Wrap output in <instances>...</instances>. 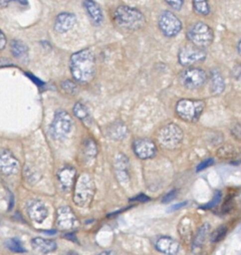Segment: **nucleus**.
Segmentation results:
<instances>
[{
    "label": "nucleus",
    "instance_id": "4468645a",
    "mask_svg": "<svg viewBox=\"0 0 241 255\" xmlns=\"http://www.w3.org/2000/svg\"><path fill=\"white\" fill-rule=\"evenodd\" d=\"M20 163L16 156L8 149L0 150V172L12 175L19 171Z\"/></svg>",
    "mask_w": 241,
    "mask_h": 255
},
{
    "label": "nucleus",
    "instance_id": "72a5a7b5",
    "mask_svg": "<svg viewBox=\"0 0 241 255\" xmlns=\"http://www.w3.org/2000/svg\"><path fill=\"white\" fill-rule=\"evenodd\" d=\"M164 1L171 9H173L175 11L181 10V8L183 7V4H184V0H164Z\"/></svg>",
    "mask_w": 241,
    "mask_h": 255
},
{
    "label": "nucleus",
    "instance_id": "ea45409f",
    "mask_svg": "<svg viewBox=\"0 0 241 255\" xmlns=\"http://www.w3.org/2000/svg\"><path fill=\"white\" fill-rule=\"evenodd\" d=\"M6 43H7V41H6V37H5L4 33L0 30V50H2V49H4V48H5Z\"/></svg>",
    "mask_w": 241,
    "mask_h": 255
},
{
    "label": "nucleus",
    "instance_id": "cd10ccee",
    "mask_svg": "<svg viewBox=\"0 0 241 255\" xmlns=\"http://www.w3.org/2000/svg\"><path fill=\"white\" fill-rule=\"evenodd\" d=\"M73 113L82 122H84L86 124L90 123V121H91L90 113H89L87 107L84 104L76 103L75 106H74V109H73Z\"/></svg>",
    "mask_w": 241,
    "mask_h": 255
},
{
    "label": "nucleus",
    "instance_id": "7ed1b4c3",
    "mask_svg": "<svg viewBox=\"0 0 241 255\" xmlns=\"http://www.w3.org/2000/svg\"><path fill=\"white\" fill-rule=\"evenodd\" d=\"M96 187L94 179L88 173L81 174L74 185V202L80 207H87L91 204L95 195Z\"/></svg>",
    "mask_w": 241,
    "mask_h": 255
},
{
    "label": "nucleus",
    "instance_id": "e433bc0d",
    "mask_svg": "<svg viewBox=\"0 0 241 255\" xmlns=\"http://www.w3.org/2000/svg\"><path fill=\"white\" fill-rule=\"evenodd\" d=\"M11 2H17L20 5H28V0H0V6L1 7H6L8 6Z\"/></svg>",
    "mask_w": 241,
    "mask_h": 255
},
{
    "label": "nucleus",
    "instance_id": "4c0bfd02",
    "mask_svg": "<svg viewBox=\"0 0 241 255\" xmlns=\"http://www.w3.org/2000/svg\"><path fill=\"white\" fill-rule=\"evenodd\" d=\"M176 193H177V191H176L175 189H173V190L169 191L167 194H165V195L163 196V198H162V202H163V203H166V202L171 201V200H172V199H174V197L176 196Z\"/></svg>",
    "mask_w": 241,
    "mask_h": 255
},
{
    "label": "nucleus",
    "instance_id": "6e6552de",
    "mask_svg": "<svg viewBox=\"0 0 241 255\" xmlns=\"http://www.w3.org/2000/svg\"><path fill=\"white\" fill-rule=\"evenodd\" d=\"M73 127L71 116L65 111H58L51 124L50 131L55 139L62 140L68 136Z\"/></svg>",
    "mask_w": 241,
    "mask_h": 255
},
{
    "label": "nucleus",
    "instance_id": "bb28decb",
    "mask_svg": "<svg viewBox=\"0 0 241 255\" xmlns=\"http://www.w3.org/2000/svg\"><path fill=\"white\" fill-rule=\"evenodd\" d=\"M193 10L197 15L207 16L210 14L209 0H192Z\"/></svg>",
    "mask_w": 241,
    "mask_h": 255
},
{
    "label": "nucleus",
    "instance_id": "79ce46f5",
    "mask_svg": "<svg viewBox=\"0 0 241 255\" xmlns=\"http://www.w3.org/2000/svg\"><path fill=\"white\" fill-rule=\"evenodd\" d=\"M98 255H116V252L113 250H106V251L99 253Z\"/></svg>",
    "mask_w": 241,
    "mask_h": 255
},
{
    "label": "nucleus",
    "instance_id": "f3484780",
    "mask_svg": "<svg viewBox=\"0 0 241 255\" xmlns=\"http://www.w3.org/2000/svg\"><path fill=\"white\" fill-rule=\"evenodd\" d=\"M77 18L73 13L62 12L56 17L54 24L55 31L58 33H66L75 26Z\"/></svg>",
    "mask_w": 241,
    "mask_h": 255
},
{
    "label": "nucleus",
    "instance_id": "f257e3e1",
    "mask_svg": "<svg viewBox=\"0 0 241 255\" xmlns=\"http://www.w3.org/2000/svg\"><path fill=\"white\" fill-rule=\"evenodd\" d=\"M70 70L73 78L81 84L90 83L96 73V59L90 49H82L71 56Z\"/></svg>",
    "mask_w": 241,
    "mask_h": 255
},
{
    "label": "nucleus",
    "instance_id": "dca6fc26",
    "mask_svg": "<svg viewBox=\"0 0 241 255\" xmlns=\"http://www.w3.org/2000/svg\"><path fill=\"white\" fill-rule=\"evenodd\" d=\"M27 212L30 218L37 223H42L48 216V209L46 205L38 199H33L29 201L27 206Z\"/></svg>",
    "mask_w": 241,
    "mask_h": 255
},
{
    "label": "nucleus",
    "instance_id": "c85d7f7f",
    "mask_svg": "<svg viewBox=\"0 0 241 255\" xmlns=\"http://www.w3.org/2000/svg\"><path fill=\"white\" fill-rule=\"evenodd\" d=\"M5 245L8 249H10L13 252H16V253L25 252V248H24L22 242L17 238H9L8 240H6Z\"/></svg>",
    "mask_w": 241,
    "mask_h": 255
},
{
    "label": "nucleus",
    "instance_id": "4be33fe9",
    "mask_svg": "<svg viewBox=\"0 0 241 255\" xmlns=\"http://www.w3.org/2000/svg\"><path fill=\"white\" fill-rule=\"evenodd\" d=\"M225 89V82L221 73L216 70L212 69L210 72V91L213 95L218 96L220 95Z\"/></svg>",
    "mask_w": 241,
    "mask_h": 255
},
{
    "label": "nucleus",
    "instance_id": "2f4dec72",
    "mask_svg": "<svg viewBox=\"0 0 241 255\" xmlns=\"http://www.w3.org/2000/svg\"><path fill=\"white\" fill-rule=\"evenodd\" d=\"M221 199H222V193H221L219 190H217V191H215V193L213 194L212 199H211L207 204L203 205L202 208H205V209L214 208V207H216V206L219 204V202L221 201Z\"/></svg>",
    "mask_w": 241,
    "mask_h": 255
},
{
    "label": "nucleus",
    "instance_id": "37998d69",
    "mask_svg": "<svg viewBox=\"0 0 241 255\" xmlns=\"http://www.w3.org/2000/svg\"><path fill=\"white\" fill-rule=\"evenodd\" d=\"M237 52H238V54L241 56V39L239 40V42H238V44H237Z\"/></svg>",
    "mask_w": 241,
    "mask_h": 255
},
{
    "label": "nucleus",
    "instance_id": "f704fd0d",
    "mask_svg": "<svg viewBox=\"0 0 241 255\" xmlns=\"http://www.w3.org/2000/svg\"><path fill=\"white\" fill-rule=\"evenodd\" d=\"M213 163H214V159H213V158H211V157L205 158L204 160H202V161L197 165L196 171H201V170H203V169H205V168L211 166Z\"/></svg>",
    "mask_w": 241,
    "mask_h": 255
},
{
    "label": "nucleus",
    "instance_id": "473e14b6",
    "mask_svg": "<svg viewBox=\"0 0 241 255\" xmlns=\"http://www.w3.org/2000/svg\"><path fill=\"white\" fill-rule=\"evenodd\" d=\"M62 88H63V90H64L66 93L71 94V95L76 94L77 89H78L77 85H76L74 82L70 81V80H66L65 82H63V83H62Z\"/></svg>",
    "mask_w": 241,
    "mask_h": 255
},
{
    "label": "nucleus",
    "instance_id": "a19ab883",
    "mask_svg": "<svg viewBox=\"0 0 241 255\" xmlns=\"http://www.w3.org/2000/svg\"><path fill=\"white\" fill-rule=\"evenodd\" d=\"M186 201L185 202H180V203H178V204H175V205H173L169 210L170 211H172V210H176V209H179L180 207H183V206H185L186 205Z\"/></svg>",
    "mask_w": 241,
    "mask_h": 255
},
{
    "label": "nucleus",
    "instance_id": "0eeeda50",
    "mask_svg": "<svg viewBox=\"0 0 241 255\" xmlns=\"http://www.w3.org/2000/svg\"><path fill=\"white\" fill-rule=\"evenodd\" d=\"M157 26L160 32L167 38L176 37L182 29V23L179 18L169 10H163L159 14Z\"/></svg>",
    "mask_w": 241,
    "mask_h": 255
},
{
    "label": "nucleus",
    "instance_id": "20e7f679",
    "mask_svg": "<svg viewBox=\"0 0 241 255\" xmlns=\"http://www.w3.org/2000/svg\"><path fill=\"white\" fill-rule=\"evenodd\" d=\"M205 102L196 99H181L175 105V113L177 117L186 123H196L201 117Z\"/></svg>",
    "mask_w": 241,
    "mask_h": 255
},
{
    "label": "nucleus",
    "instance_id": "58836bf2",
    "mask_svg": "<svg viewBox=\"0 0 241 255\" xmlns=\"http://www.w3.org/2000/svg\"><path fill=\"white\" fill-rule=\"evenodd\" d=\"M133 200H135V201H139V202H146V201H148L149 200V197L148 196H146L145 194H138L137 196H135L134 198H132Z\"/></svg>",
    "mask_w": 241,
    "mask_h": 255
},
{
    "label": "nucleus",
    "instance_id": "c9c22d12",
    "mask_svg": "<svg viewBox=\"0 0 241 255\" xmlns=\"http://www.w3.org/2000/svg\"><path fill=\"white\" fill-rule=\"evenodd\" d=\"M231 134L238 140H241V124H236L231 128Z\"/></svg>",
    "mask_w": 241,
    "mask_h": 255
},
{
    "label": "nucleus",
    "instance_id": "aec40b11",
    "mask_svg": "<svg viewBox=\"0 0 241 255\" xmlns=\"http://www.w3.org/2000/svg\"><path fill=\"white\" fill-rule=\"evenodd\" d=\"M128 133V129L123 122L116 121L110 124L106 128V134L113 140H121Z\"/></svg>",
    "mask_w": 241,
    "mask_h": 255
},
{
    "label": "nucleus",
    "instance_id": "9b49d317",
    "mask_svg": "<svg viewBox=\"0 0 241 255\" xmlns=\"http://www.w3.org/2000/svg\"><path fill=\"white\" fill-rule=\"evenodd\" d=\"M114 169L116 177L122 186L126 187L129 184V160L125 154L120 152L115 156Z\"/></svg>",
    "mask_w": 241,
    "mask_h": 255
},
{
    "label": "nucleus",
    "instance_id": "7c9ffc66",
    "mask_svg": "<svg viewBox=\"0 0 241 255\" xmlns=\"http://www.w3.org/2000/svg\"><path fill=\"white\" fill-rule=\"evenodd\" d=\"M217 154L221 158H232L235 155V151L232 146H222L218 149Z\"/></svg>",
    "mask_w": 241,
    "mask_h": 255
},
{
    "label": "nucleus",
    "instance_id": "a878e982",
    "mask_svg": "<svg viewBox=\"0 0 241 255\" xmlns=\"http://www.w3.org/2000/svg\"><path fill=\"white\" fill-rule=\"evenodd\" d=\"M178 232L182 240L188 242L191 240V233H192V226L190 223L189 218H184L180 221L178 226Z\"/></svg>",
    "mask_w": 241,
    "mask_h": 255
},
{
    "label": "nucleus",
    "instance_id": "393cba45",
    "mask_svg": "<svg viewBox=\"0 0 241 255\" xmlns=\"http://www.w3.org/2000/svg\"><path fill=\"white\" fill-rule=\"evenodd\" d=\"M10 49H11L12 55L18 59H23L24 57H26L27 52H28L27 46L25 45V43H23L20 40L11 41Z\"/></svg>",
    "mask_w": 241,
    "mask_h": 255
},
{
    "label": "nucleus",
    "instance_id": "b1692460",
    "mask_svg": "<svg viewBox=\"0 0 241 255\" xmlns=\"http://www.w3.org/2000/svg\"><path fill=\"white\" fill-rule=\"evenodd\" d=\"M210 231V225L208 223H203L197 230L195 236L192 239V247L199 248L205 242L206 237Z\"/></svg>",
    "mask_w": 241,
    "mask_h": 255
},
{
    "label": "nucleus",
    "instance_id": "1a4fd4ad",
    "mask_svg": "<svg viewBox=\"0 0 241 255\" xmlns=\"http://www.w3.org/2000/svg\"><path fill=\"white\" fill-rule=\"evenodd\" d=\"M181 85L188 90H195L201 88L206 80L207 74L201 68H187L179 77Z\"/></svg>",
    "mask_w": 241,
    "mask_h": 255
},
{
    "label": "nucleus",
    "instance_id": "c756f323",
    "mask_svg": "<svg viewBox=\"0 0 241 255\" xmlns=\"http://www.w3.org/2000/svg\"><path fill=\"white\" fill-rule=\"evenodd\" d=\"M226 233H227V227L225 225H221L215 231L212 232L210 239L212 242H218L221 239H223V237L226 235Z\"/></svg>",
    "mask_w": 241,
    "mask_h": 255
},
{
    "label": "nucleus",
    "instance_id": "6ab92c4d",
    "mask_svg": "<svg viewBox=\"0 0 241 255\" xmlns=\"http://www.w3.org/2000/svg\"><path fill=\"white\" fill-rule=\"evenodd\" d=\"M84 8L89 15L92 23L95 26H99L103 23L104 21V13L100 5L95 2L94 0H84L83 2Z\"/></svg>",
    "mask_w": 241,
    "mask_h": 255
},
{
    "label": "nucleus",
    "instance_id": "412c9836",
    "mask_svg": "<svg viewBox=\"0 0 241 255\" xmlns=\"http://www.w3.org/2000/svg\"><path fill=\"white\" fill-rule=\"evenodd\" d=\"M32 247L39 253L48 254L54 252L57 249V243L51 239H45L41 237H35L31 240Z\"/></svg>",
    "mask_w": 241,
    "mask_h": 255
},
{
    "label": "nucleus",
    "instance_id": "a211bd4d",
    "mask_svg": "<svg viewBox=\"0 0 241 255\" xmlns=\"http://www.w3.org/2000/svg\"><path fill=\"white\" fill-rule=\"evenodd\" d=\"M155 248L165 255H176L180 246L176 240L167 236H162L156 240Z\"/></svg>",
    "mask_w": 241,
    "mask_h": 255
},
{
    "label": "nucleus",
    "instance_id": "9d476101",
    "mask_svg": "<svg viewBox=\"0 0 241 255\" xmlns=\"http://www.w3.org/2000/svg\"><path fill=\"white\" fill-rule=\"evenodd\" d=\"M177 57L181 66L189 67L194 64L203 62L207 57V53L204 49L195 47L193 45H188L180 48Z\"/></svg>",
    "mask_w": 241,
    "mask_h": 255
},
{
    "label": "nucleus",
    "instance_id": "f8f14e48",
    "mask_svg": "<svg viewBox=\"0 0 241 255\" xmlns=\"http://www.w3.org/2000/svg\"><path fill=\"white\" fill-rule=\"evenodd\" d=\"M132 150L140 159H149L156 154V145L153 140L147 137H139L133 140Z\"/></svg>",
    "mask_w": 241,
    "mask_h": 255
},
{
    "label": "nucleus",
    "instance_id": "2eb2a0df",
    "mask_svg": "<svg viewBox=\"0 0 241 255\" xmlns=\"http://www.w3.org/2000/svg\"><path fill=\"white\" fill-rule=\"evenodd\" d=\"M77 171L73 166H64L62 167L57 174L59 183L61 185L62 190L70 191L76 182Z\"/></svg>",
    "mask_w": 241,
    "mask_h": 255
},
{
    "label": "nucleus",
    "instance_id": "ddd939ff",
    "mask_svg": "<svg viewBox=\"0 0 241 255\" xmlns=\"http://www.w3.org/2000/svg\"><path fill=\"white\" fill-rule=\"evenodd\" d=\"M56 223L62 230H72L79 225L77 216L69 206H61L58 208Z\"/></svg>",
    "mask_w": 241,
    "mask_h": 255
},
{
    "label": "nucleus",
    "instance_id": "5701e85b",
    "mask_svg": "<svg viewBox=\"0 0 241 255\" xmlns=\"http://www.w3.org/2000/svg\"><path fill=\"white\" fill-rule=\"evenodd\" d=\"M98 153V145L92 138H87L82 144V155L86 162L93 161Z\"/></svg>",
    "mask_w": 241,
    "mask_h": 255
},
{
    "label": "nucleus",
    "instance_id": "39448f33",
    "mask_svg": "<svg viewBox=\"0 0 241 255\" xmlns=\"http://www.w3.org/2000/svg\"><path fill=\"white\" fill-rule=\"evenodd\" d=\"M186 38L191 45L203 49L212 44L214 40V32L208 24L204 22H196L188 28Z\"/></svg>",
    "mask_w": 241,
    "mask_h": 255
},
{
    "label": "nucleus",
    "instance_id": "f03ea898",
    "mask_svg": "<svg viewBox=\"0 0 241 255\" xmlns=\"http://www.w3.org/2000/svg\"><path fill=\"white\" fill-rule=\"evenodd\" d=\"M114 22L120 29L133 32L143 28L146 20L140 10L126 5H120L114 11Z\"/></svg>",
    "mask_w": 241,
    "mask_h": 255
},
{
    "label": "nucleus",
    "instance_id": "423d86ee",
    "mask_svg": "<svg viewBox=\"0 0 241 255\" xmlns=\"http://www.w3.org/2000/svg\"><path fill=\"white\" fill-rule=\"evenodd\" d=\"M183 130L174 123L164 125L157 132V141L165 149L177 148L183 140Z\"/></svg>",
    "mask_w": 241,
    "mask_h": 255
}]
</instances>
